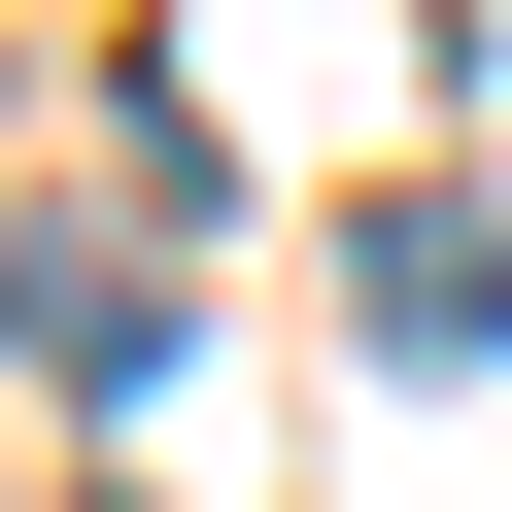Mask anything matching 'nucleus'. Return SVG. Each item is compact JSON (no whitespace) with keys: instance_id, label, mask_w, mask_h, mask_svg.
<instances>
[{"instance_id":"1","label":"nucleus","mask_w":512,"mask_h":512,"mask_svg":"<svg viewBox=\"0 0 512 512\" xmlns=\"http://www.w3.org/2000/svg\"><path fill=\"white\" fill-rule=\"evenodd\" d=\"M342 274H376V342H410V376H478V342H512V205H444V171H410Z\"/></svg>"},{"instance_id":"2","label":"nucleus","mask_w":512,"mask_h":512,"mask_svg":"<svg viewBox=\"0 0 512 512\" xmlns=\"http://www.w3.org/2000/svg\"><path fill=\"white\" fill-rule=\"evenodd\" d=\"M0 342H35L69 410H103V376H171V308H137V239H0Z\"/></svg>"}]
</instances>
